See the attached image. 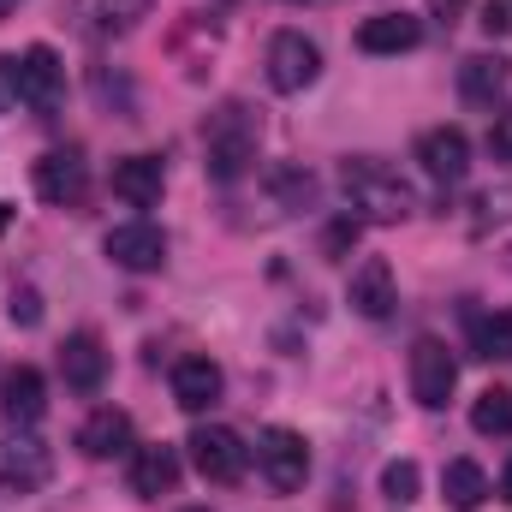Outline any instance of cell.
Instances as JSON below:
<instances>
[{
    "label": "cell",
    "mask_w": 512,
    "mask_h": 512,
    "mask_svg": "<svg viewBox=\"0 0 512 512\" xmlns=\"http://www.w3.org/2000/svg\"><path fill=\"white\" fill-rule=\"evenodd\" d=\"M256 143H262V120H256L251 102H221L203 126V167L209 179L233 185L256 167Z\"/></svg>",
    "instance_id": "cell-1"
},
{
    "label": "cell",
    "mask_w": 512,
    "mask_h": 512,
    "mask_svg": "<svg viewBox=\"0 0 512 512\" xmlns=\"http://www.w3.org/2000/svg\"><path fill=\"white\" fill-rule=\"evenodd\" d=\"M340 191H346V203L358 209V221H405L411 209H417V197H411V185L376 161V155H352L346 167H340Z\"/></svg>",
    "instance_id": "cell-2"
},
{
    "label": "cell",
    "mask_w": 512,
    "mask_h": 512,
    "mask_svg": "<svg viewBox=\"0 0 512 512\" xmlns=\"http://www.w3.org/2000/svg\"><path fill=\"white\" fill-rule=\"evenodd\" d=\"M256 471L268 477V489L274 495H298L304 489V477H310V447H304V435L298 429H262L256 435Z\"/></svg>",
    "instance_id": "cell-3"
},
{
    "label": "cell",
    "mask_w": 512,
    "mask_h": 512,
    "mask_svg": "<svg viewBox=\"0 0 512 512\" xmlns=\"http://www.w3.org/2000/svg\"><path fill=\"white\" fill-rule=\"evenodd\" d=\"M322 78V48L304 36V30H274L268 36V84L280 96H298Z\"/></svg>",
    "instance_id": "cell-4"
},
{
    "label": "cell",
    "mask_w": 512,
    "mask_h": 512,
    "mask_svg": "<svg viewBox=\"0 0 512 512\" xmlns=\"http://www.w3.org/2000/svg\"><path fill=\"white\" fill-rule=\"evenodd\" d=\"M191 465L203 471V483H239L245 471H251V447L233 435V429H221V423H203V429H191Z\"/></svg>",
    "instance_id": "cell-5"
},
{
    "label": "cell",
    "mask_w": 512,
    "mask_h": 512,
    "mask_svg": "<svg viewBox=\"0 0 512 512\" xmlns=\"http://www.w3.org/2000/svg\"><path fill=\"white\" fill-rule=\"evenodd\" d=\"M18 102L36 108L42 120L60 114V102H66V66H60V54L48 42L24 48V60H18Z\"/></svg>",
    "instance_id": "cell-6"
},
{
    "label": "cell",
    "mask_w": 512,
    "mask_h": 512,
    "mask_svg": "<svg viewBox=\"0 0 512 512\" xmlns=\"http://www.w3.org/2000/svg\"><path fill=\"white\" fill-rule=\"evenodd\" d=\"M453 387H459V364H453V352H447L435 334L411 340V399L429 405V411H441V405L453 399Z\"/></svg>",
    "instance_id": "cell-7"
},
{
    "label": "cell",
    "mask_w": 512,
    "mask_h": 512,
    "mask_svg": "<svg viewBox=\"0 0 512 512\" xmlns=\"http://www.w3.org/2000/svg\"><path fill=\"white\" fill-rule=\"evenodd\" d=\"M30 179H36V197H42V203L72 209V203H84V191H90V161H84L78 149H48Z\"/></svg>",
    "instance_id": "cell-8"
},
{
    "label": "cell",
    "mask_w": 512,
    "mask_h": 512,
    "mask_svg": "<svg viewBox=\"0 0 512 512\" xmlns=\"http://www.w3.org/2000/svg\"><path fill=\"white\" fill-rule=\"evenodd\" d=\"M48 477H54V453H48V441H36V435H6V441H0V489H12V495H36Z\"/></svg>",
    "instance_id": "cell-9"
},
{
    "label": "cell",
    "mask_w": 512,
    "mask_h": 512,
    "mask_svg": "<svg viewBox=\"0 0 512 512\" xmlns=\"http://www.w3.org/2000/svg\"><path fill=\"white\" fill-rule=\"evenodd\" d=\"M149 6L155 0H66V18L84 36H126L149 18Z\"/></svg>",
    "instance_id": "cell-10"
},
{
    "label": "cell",
    "mask_w": 512,
    "mask_h": 512,
    "mask_svg": "<svg viewBox=\"0 0 512 512\" xmlns=\"http://www.w3.org/2000/svg\"><path fill=\"white\" fill-rule=\"evenodd\" d=\"M417 161H423V173L429 179H441V185H459L465 173H471V137L459 126H435L417 137Z\"/></svg>",
    "instance_id": "cell-11"
},
{
    "label": "cell",
    "mask_w": 512,
    "mask_h": 512,
    "mask_svg": "<svg viewBox=\"0 0 512 512\" xmlns=\"http://www.w3.org/2000/svg\"><path fill=\"white\" fill-rule=\"evenodd\" d=\"M108 256H114V268H126V274H155V268L167 262V239H161V227H149V221H126V227L108 233Z\"/></svg>",
    "instance_id": "cell-12"
},
{
    "label": "cell",
    "mask_w": 512,
    "mask_h": 512,
    "mask_svg": "<svg viewBox=\"0 0 512 512\" xmlns=\"http://www.w3.org/2000/svg\"><path fill=\"white\" fill-rule=\"evenodd\" d=\"M393 304H399V286H393L387 256H364V262L352 268V310H358V316H370V322H387V316H393Z\"/></svg>",
    "instance_id": "cell-13"
},
{
    "label": "cell",
    "mask_w": 512,
    "mask_h": 512,
    "mask_svg": "<svg viewBox=\"0 0 512 512\" xmlns=\"http://www.w3.org/2000/svg\"><path fill=\"white\" fill-rule=\"evenodd\" d=\"M60 376L72 393H102L108 382V352H102V340L84 328V334H66V346H60Z\"/></svg>",
    "instance_id": "cell-14"
},
{
    "label": "cell",
    "mask_w": 512,
    "mask_h": 512,
    "mask_svg": "<svg viewBox=\"0 0 512 512\" xmlns=\"http://www.w3.org/2000/svg\"><path fill=\"white\" fill-rule=\"evenodd\" d=\"M173 489H179V447H167V441L137 447V459H131V495L161 501V495H173Z\"/></svg>",
    "instance_id": "cell-15"
},
{
    "label": "cell",
    "mask_w": 512,
    "mask_h": 512,
    "mask_svg": "<svg viewBox=\"0 0 512 512\" xmlns=\"http://www.w3.org/2000/svg\"><path fill=\"white\" fill-rule=\"evenodd\" d=\"M417 42H423V18H411V12H376V18L358 24V48L364 54H405Z\"/></svg>",
    "instance_id": "cell-16"
},
{
    "label": "cell",
    "mask_w": 512,
    "mask_h": 512,
    "mask_svg": "<svg viewBox=\"0 0 512 512\" xmlns=\"http://www.w3.org/2000/svg\"><path fill=\"white\" fill-rule=\"evenodd\" d=\"M0 411H6V423H18V429H30L42 411H48V382H42V370H30V364H18L6 382H0Z\"/></svg>",
    "instance_id": "cell-17"
},
{
    "label": "cell",
    "mask_w": 512,
    "mask_h": 512,
    "mask_svg": "<svg viewBox=\"0 0 512 512\" xmlns=\"http://www.w3.org/2000/svg\"><path fill=\"white\" fill-rule=\"evenodd\" d=\"M512 84V66L501 54H471L465 66H459V96L471 102V108H495L501 96H507Z\"/></svg>",
    "instance_id": "cell-18"
},
{
    "label": "cell",
    "mask_w": 512,
    "mask_h": 512,
    "mask_svg": "<svg viewBox=\"0 0 512 512\" xmlns=\"http://www.w3.org/2000/svg\"><path fill=\"white\" fill-rule=\"evenodd\" d=\"M78 447H84V459H120V453H131V417L114 411V405L90 411L84 429H78Z\"/></svg>",
    "instance_id": "cell-19"
},
{
    "label": "cell",
    "mask_w": 512,
    "mask_h": 512,
    "mask_svg": "<svg viewBox=\"0 0 512 512\" xmlns=\"http://www.w3.org/2000/svg\"><path fill=\"white\" fill-rule=\"evenodd\" d=\"M114 197L131 209H155L161 203V161L155 155H126L114 161Z\"/></svg>",
    "instance_id": "cell-20"
},
{
    "label": "cell",
    "mask_w": 512,
    "mask_h": 512,
    "mask_svg": "<svg viewBox=\"0 0 512 512\" xmlns=\"http://www.w3.org/2000/svg\"><path fill=\"white\" fill-rule=\"evenodd\" d=\"M173 399H179L185 411H209V405L221 399V364H209V358H179V364H173Z\"/></svg>",
    "instance_id": "cell-21"
},
{
    "label": "cell",
    "mask_w": 512,
    "mask_h": 512,
    "mask_svg": "<svg viewBox=\"0 0 512 512\" xmlns=\"http://www.w3.org/2000/svg\"><path fill=\"white\" fill-rule=\"evenodd\" d=\"M441 495H447V507L453 512H477L489 501V477H483V465L477 459H453L447 471H441Z\"/></svg>",
    "instance_id": "cell-22"
},
{
    "label": "cell",
    "mask_w": 512,
    "mask_h": 512,
    "mask_svg": "<svg viewBox=\"0 0 512 512\" xmlns=\"http://www.w3.org/2000/svg\"><path fill=\"white\" fill-rule=\"evenodd\" d=\"M471 352L483 364H507L512 358V310H495V316H477L471 322Z\"/></svg>",
    "instance_id": "cell-23"
},
{
    "label": "cell",
    "mask_w": 512,
    "mask_h": 512,
    "mask_svg": "<svg viewBox=\"0 0 512 512\" xmlns=\"http://www.w3.org/2000/svg\"><path fill=\"white\" fill-rule=\"evenodd\" d=\"M471 429H477V435H512V393L507 387L477 393V405H471Z\"/></svg>",
    "instance_id": "cell-24"
},
{
    "label": "cell",
    "mask_w": 512,
    "mask_h": 512,
    "mask_svg": "<svg viewBox=\"0 0 512 512\" xmlns=\"http://www.w3.org/2000/svg\"><path fill=\"white\" fill-rule=\"evenodd\" d=\"M417 489H423V471L411 465V459H393L382 471V495L393 501V507H411L417 501Z\"/></svg>",
    "instance_id": "cell-25"
},
{
    "label": "cell",
    "mask_w": 512,
    "mask_h": 512,
    "mask_svg": "<svg viewBox=\"0 0 512 512\" xmlns=\"http://www.w3.org/2000/svg\"><path fill=\"white\" fill-rule=\"evenodd\" d=\"M274 191H280L292 209H304V203L316 197V179H310V173H298V167H280V173H274Z\"/></svg>",
    "instance_id": "cell-26"
},
{
    "label": "cell",
    "mask_w": 512,
    "mask_h": 512,
    "mask_svg": "<svg viewBox=\"0 0 512 512\" xmlns=\"http://www.w3.org/2000/svg\"><path fill=\"white\" fill-rule=\"evenodd\" d=\"M6 310H12L18 328H36V322H42V298H36V286H12V304H6Z\"/></svg>",
    "instance_id": "cell-27"
},
{
    "label": "cell",
    "mask_w": 512,
    "mask_h": 512,
    "mask_svg": "<svg viewBox=\"0 0 512 512\" xmlns=\"http://www.w3.org/2000/svg\"><path fill=\"white\" fill-rule=\"evenodd\" d=\"M489 149H495V161H507L512 167V108L507 114H495V126H489Z\"/></svg>",
    "instance_id": "cell-28"
},
{
    "label": "cell",
    "mask_w": 512,
    "mask_h": 512,
    "mask_svg": "<svg viewBox=\"0 0 512 512\" xmlns=\"http://www.w3.org/2000/svg\"><path fill=\"white\" fill-rule=\"evenodd\" d=\"M346 245H358V215H352V221H334V227L322 233V251L328 256H340Z\"/></svg>",
    "instance_id": "cell-29"
},
{
    "label": "cell",
    "mask_w": 512,
    "mask_h": 512,
    "mask_svg": "<svg viewBox=\"0 0 512 512\" xmlns=\"http://www.w3.org/2000/svg\"><path fill=\"white\" fill-rule=\"evenodd\" d=\"M6 108H18V60L0 54V114H6Z\"/></svg>",
    "instance_id": "cell-30"
},
{
    "label": "cell",
    "mask_w": 512,
    "mask_h": 512,
    "mask_svg": "<svg viewBox=\"0 0 512 512\" xmlns=\"http://www.w3.org/2000/svg\"><path fill=\"white\" fill-rule=\"evenodd\" d=\"M507 24H512V12L501 0H489V6H483V30H489V36H507Z\"/></svg>",
    "instance_id": "cell-31"
},
{
    "label": "cell",
    "mask_w": 512,
    "mask_h": 512,
    "mask_svg": "<svg viewBox=\"0 0 512 512\" xmlns=\"http://www.w3.org/2000/svg\"><path fill=\"white\" fill-rule=\"evenodd\" d=\"M459 6H465V0H435V12H441V24H453V18H459Z\"/></svg>",
    "instance_id": "cell-32"
},
{
    "label": "cell",
    "mask_w": 512,
    "mask_h": 512,
    "mask_svg": "<svg viewBox=\"0 0 512 512\" xmlns=\"http://www.w3.org/2000/svg\"><path fill=\"white\" fill-rule=\"evenodd\" d=\"M501 501H512V459H507V471H501Z\"/></svg>",
    "instance_id": "cell-33"
},
{
    "label": "cell",
    "mask_w": 512,
    "mask_h": 512,
    "mask_svg": "<svg viewBox=\"0 0 512 512\" xmlns=\"http://www.w3.org/2000/svg\"><path fill=\"white\" fill-rule=\"evenodd\" d=\"M18 12V0H0V18H12Z\"/></svg>",
    "instance_id": "cell-34"
},
{
    "label": "cell",
    "mask_w": 512,
    "mask_h": 512,
    "mask_svg": "<svg viewBox=\"0 0 512 512\" xmlns=\"http://www.w3.org/2000/svg\"><path fill=\"white\" fill-rule=\"evenodd\" d=\"M286 6H334V0H286Z\"/></svg>",
    "instance_id": "cell-35"
},
{
    "label": "cell",
    "mask_w": 512,
    "mask_h": 512,
    "mask_svg": "<svg viewBox=\"0 0 512 512\" xmlns=\"http://www.w3.org/2000/svg\"><path fill=\"white\" fill-rule=\"evenodd\" d=\"M6 221H12V209H6V203H0V233H6Z\"/></svg>",
    "instance_id": "cell-36"
}]
</instances>
